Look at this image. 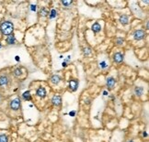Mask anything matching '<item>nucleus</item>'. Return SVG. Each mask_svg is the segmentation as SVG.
<instances>
[{
    "instance_id": "obj_1",
    "label": "nucleus",
    "mask_w": 149,
    "mask_h": 142,
    "mask_svg": "<svg viewBox=\"0 0 149 142\" xmlns=\"http://www.w3.org/2000/svg\"><path fill=\"white\" fill-rule=\"evenodd\" d=\"M0 30H1L3 35L9 36L10 34H12V32L14 30V25L10 21H4L0 25Z\"/></svg>"
},
{
    "instance_id": "obj_2",
    "label": "nucleus",
    "mask_w": 149,
    "mask_h": 142,
    "mask_svg": "<svg viewBox=\"0 0 149 142\" xmlns=\"http://www.w3.org/2000/svg\"><path fill=\"white\" fill-rule=\"evenodd\" d=\"M20 105H21V101L19 98H15L10 102V108L14 111L19 110L20 108Z\"/></svg>"
},
{
    "instance_id": "obj_3",
    "label": "nucleus",
    "mask_w": 149,
    "mask_h": 142,
    "mask_svg": "<svg viewBox=\"0 0 149 142\" xmlns=\"http://www.w3.org/2000/svg\"><path fill=\"white\" fill-rule=\"evenodd\" d=\"M145 37V32L143 29H138L134 32V39L135 41H141Z\"/></svg>"
},
{
    "instance_id": "obj_4",
    "label": "nucleus",
    "mask_w": 149,
    "mask_h": 142,
    "mask_svg": "<svg viewBox=\"0 0 149 142\" xmlns=\"http://www.w3.org/2000/svg\"><path fill=\"white\" fill-rule=\"evenodd\" d=\"M10 82V78L7 74L0 75V86H7Z\"/></svg>"
},
{
    "instance_id": "obj_5",
    "label": "nucleus",
    "mask_w": 149,
    "mask_h": 142,
    "mask_svg": "<svg viewBox=\"0 0 149 142\" xmlns=\"http://www.w3.org/2000/svg\"><path fill=\"white\" fill-rule=\"evenodd\" d=\"M52 105H55V106H60L62 105V98H61V96L58 95H54L52 98Z\"/></svg>"
},
{
    "instance_id": "obj_6",
    "label": "nucleus",
    "mask_w": 149,
    "mask_h": 142,
    "mask_svg": "<svg viewBox=\"0 0 149 142\" xmlns=\"http://www.w3.org/2000/svg\"><path fill=\"white\" fill-rule=\"evenodd\" d=\"M78 86V81L77 80H74V79H71L69 81V88L72 90L73 92L76 91Z\"/></svg>"
},
{
    "instance_id": "obj_7",
    "label": "nucleus",
    "mask_w": 149,
    "mask_h": 142,
    "mask_svg": "<svg viewBox=\"0 0 149 142\" xmlns=\"http://www.w3.org/2000/svg\"><path fill=\"white\" fill-rule=\"evenodd\" d=\"M36 95H37L40 98H44L45 96H46L47 93H46V90H45V88L44 87H39L37 89V92H36Z\"/></svg>"
},
{
    "instance_id": "obj_8",
    "label": "nucleus",
    "mask_w": 149,
    "mask_h": 142,
    "mask_svg": "<svg viewBox=\"0 0 149 142\" xmlns=\"http://www.w3.org/2000/svg\"><path fill=\"white\" fill-rule=\"evenodd\" d=\"M115 83H116V81L113 77H109L107 79V87L109 90L113 89V87L115 86Z\"/></svg>"
},
{
    "instance_id": "obj_9",
    "label": "nucleus",
    "mask_w": 149,
    "mask_h": 142,
    "mask_svg": "<svg viewBox=\"0 0 149 142\" xmlns=\"http://www.w3.org/2000/svg\"><path fill=\"white\" fill-rule=\"evenodd\" d=\"M123 57H124L123 54L121 52H120V51H118L113 56V60H114V61H116L117 63H120V62H121L123 61Z\"/></svg>"
},
{
    "instance_id": "obj_10",
    "label": "nucleus",
    "mask_w": 149,
    "mask_h": 142,
    "mask_svg": "<svg viewBox=\"0 0 149 142\" xmlns=\"http://www.w3.org/2000/svg\"><path fill=\"white\" fill-rule=\"evenodd\" d=\"M91 29H92V31L95 32V33H98L101 30V26H100V24L98 22H95L92 25V27H91Z\"/></svg>"
},
{
    "instance_id": "obj_11",
    "label": "nucleus",
    "mask_w": 149,
    "mask_h": 142,
    "mask_svg": "<svg viewBox=\"0 0 149 142\" xmlns=\"http://www.w3.org/2000/svg\"><path fill=\"white\" fill-rule=\"evenodd\" d=\"M120 22H121V24H122L123 26L127 25L128 22H129V18H128V16H127V15H121V17H120Z\"/></svg>"
},
{
    "instance_id": "obj_12",
    "label": "nucleus",
    "mask_w": 149,
    "mask_h": 142,
    "mask_svg": "<svg viewBox=\"0 0 149 142\" xmlns=\"http://www.w3.org/2000/svg\"><path fill=\"white\" fill-rule=\"evenodd\" d=\"M7 43L9 44V45H13L16 43V38L13 34H10L9 36L7 38Z\"/></svg>"
},
{
    "instance_id": "obj_13",
    "label": "nucleus",
    "mask_w": 149,
    "mask_h": 142,
    "mask_svg": "<svg viewBox=\"0 0 149 142\" xmlns=\"http://www.w3.org/2000/svg\"><path fill=\"white\" fill-rule=\"evenodd\" d=\"M61 81V77L59 75H57V74H54V75H52L51 77V82L52 83H53V84H58Z\"/></svg>"
},
{
    "instance_id": "obj_14",
    "label": "nucleus",
    "mask_w": 149,
    "mask_h": 142,
    "mask_svg": "<svg viewBox=\"0 0 149 142\" xmlns=\"http://www.w3.org/2000/svg\"><path fill=\"white\" fill-rule=\"evenodd\" d=\"M144 89L143 88V87H135L134 93H135L136 95L141 96L143 94H144Z\"/></svg>"
},
{
    "instance_id": "obj_15",
    "label": "nucleus",
    "mask_w": 149,
    "mask_h": 142,
    "mask_svg": "<svg viewBox=\"0 0 149 142\" xmlns=\"http://www.w3.org/2000/svg\"><path fill=\"white\" fill-rule=\"evenodd\" d=\"M40 15L42 16V17H46L49 15V9L47 8V7H42V8L40 9Z\"/></svg>"
},
{
    "instance_id": "obj_16",
    "label": "nucleus",
    "mask_w": 149,
    "mask_h": 142,
    "mask_svg": "<svg viewBox=\"0 0 149 142\" xmlns=\"http://www.w3.org/2000/svg\"><path fill=\"white\" fill-rule=\"evenodd\" d=\"M22 97H23L26 101H30L31 100V95H30V91L24 92L23 94H22Z\"/></svg>"
},
{
    "instance_id": "obj_17",
    "label": "nucleus",
    "mask_w": 149,
    "mask_h": 142,
    "mask_svg": "<svg viewBox=\"0 0 149 142\" xmlns=\"http://www.w3.org/2000/svg\"><path fill=\"white\" fill-rule=\"evenodd\" d=\"M14 75L16 76V77H19L21 74H22V70H21V68H17L14 70Z\"/></svg>"
},
{
    "instance_id": "obj_18",
    "label": "nucleus",
    "mask_w": 149,
    "mask_h": 142,
    "mask_svg": "<svg viewBox=\"0 0 149 142\" xmlns=\"http://www.w3.org/2000/svg\"><path fill=\"white\" fill-rule=\"evenodd\" d=\"M56 16H57V11H56L55 9H52L51 12H50V16H49L50 18L52 19V18H56Z\"/></svg>"
},
{
    "instance_id": "obj_19",
    "label": "nucleus",
    "mask_w": 149,
    "mask_h": 142,
    "mask_svg": "<svg viewBox=\"0 0 149 142\" xmlns=\"http://www.w3.org/2000/svg\"><path fill=\"white\" fill-rule=\"evenodd\" d=\"M0 142H8V137L6 135H0Z\"/></svg>"
},
{
    "instance_id": "obj_20",
    "label": "nucleus",
    "mask_w": 149,
    "mask_h": 142,
    "mask_svg": "<svg viewBox=\"0 0 149 142\" xmlns=\"http://www.w3.org/2000/svg\"><path fill=\"white\" fill-rule=\"evenodd\" d=\"M84 54L86 55V56H89V55L91 54V49H90V48H87V49H85Z\"/></svg>"
},
{
    "instance_id": "obj_21",
    "label": "nucleus",
    "mask_w": 149,
    "mask_h": 142,
    "mask_svg": "<svg viewBox=\"0 0 149 142\" xmlns=\"http://www.w3.org/2000/svg\"><path fill=\"white\" fill-rule=\"evenodd\" d=\"M108 66V64L106 63V61H100V63H99V67L101 69H105L106 67Z\"/></svg>"
},
{
    "instance_id": "obj_22",
    "label": "nucleus",
    "mask_w": 149,
    "mask_h": 142,
    "mask_svg": "<svg viewBox=\"0 0 149 142\" xmlns=\"http://www.w3.org/2000/svg\"><path fill=\"white\" fill-rule=\"evenodd\" d=\"M116 43L118 45H122L123 44V39L122 38H117Z\"/></svg>"
},
{
    "instance_id": "obj_23",
    "label": "nucleus",
    "mask_w": 149,
    "mask_h": 142,
    "mask_svg": "<svg viewBox=\"0 0 149 142\" xmlns=\"http://www.w3.org/2000/svg\"><path fill=\"white\" fill-rule=\"evenodd\" d=\"M72 3H73L72 1H68V2H67V1H62V4L65 5V7H68V6H70V5L72 4Z\"/></svg>"
},
{
    "instance_id": "obj_24",
    "label": "nucleus",
    "mask_w": 149,
    "mask_h": 142,
    "mask_svg": "<svg viewBox=\"0 0 149 142\" xmlns=\"http://www.w3.org/2000/svg\"><path fill=\"white\" fill-rule=\"evenodd\" d=\"M69 115L70 116H74L75 115V111H71V112H69Z\"/></svg>"
},
{
    "instance_id": "obj_25",
    "label": "nucleus",
    "mask_w": 149,
    "mask_h": 142,
    "mask_svg": "<svg viewBox=\"0 0 149 142\" xmlns=\"http://www.w3.org/2000/svg\"><path fill=\"white\" fill-rule=\"evenodd\" d=\"M30 7H31V10H32V11H36V6H35V5H31Z\"/></svg>"
},
{
    "instance_id": "obj_26",
    "label": "nucleus",
    "mask_w": 149,
    "mask_h": 142,
    "mask_svg": "<svg viewBox=\"0 0 149 142\" xmlns=\"http://www.w3.org/2000/svg\"><path fill=\"white\" fill-rule=\"evenodd\" d=\"M15 60H16L17 61H20V58H19V56H16V57H15Z\"/></svg>"
},
{
    "instance_id": "obj_27",
    "label": "nucleus",
    "mask_w": 149,
    "mask_h": 142,
    "mask_svg": "<svg viewBox=\"0 0 149 142\" xmlns=\"http://www.w3.org/2000/svg\"><path fill=\"white\" fill-rule=\"evenodd\" d=\"M62 65H63V67H66V65H67V63H66V62H65V61H64V62L62 63Z\"/></svg>"
},
{
    "instance_id": "obj_28",
    "label": "nucleus",
    "mask_w": 149,
    "mask_h": 142,
    "mask_svg": "<svg viewBox=\"0 0 149 142\" xmlns=\"http://www.w3.org/2000/svg\"><path fill=\"white\" fill-rule=\"evenodd\" d=\"M103 95H108V92L107 91H104V92H103Z\"/></svg>"
},
{
    "instance_id": "obj_29",
    "label": "nucleus",
    "mask_w": 149,
    "mask_h": 142,
    "mask_svg": "<svg viewBox=\"0 0 149 142\" xmlns=\"http://www.w3.org/2000/svg\"><path fill=\"white\" fill-rule=\"evenodd\" d=\"M143 136H144V137H147V133L144 132V133H143Z\"/></svg>"
},
{
    "instance_id": "obj_30",
    "label": "nucleus",
    "mask_w": 149,
    "mask_h": 142,
    "mask_svg": "<svg viewBox=\"0 0 149 142\" xmlns=\"http://www.w3.org/2000/svg\"><path fill=\"white\" fill-rule=\"evenodd\" d=\"M146 29H148V22H146Z\"/></svg>"
},
{
    "instance_id": "obj_31",
    "label": "nucleus",
    "mask_w": 149,
    "mask_h": 142,
    "mask_svg": "<svg viewBox=\"0 0 149 142\" xmlns=\"http://www.w3.org/2000/svg\"><path fill=\"white\" fill-rule=\"evenodd\" d=\"M127 142H134V141H133V140H129V141H127Z\"/></svg>"
},
{
    "instance_id": "obj_32",
    "label": "nucleus",
    "mask_w": 149,
    "mask_h": 142,
    "mask_svg": "<svg viewBox=\"0 0 149 142\" xmlns=\"http://www.w3.org/2000/svg\"><path fill=\"white\" fill-rule=\"evenodd\" d=\"M1 48H2V44H1V43H0V49H1Z\"/></svg>"
},
{
    "instance_id": "obj_33",
    "label": "nucleus",
    "mask_w": 149,
    "mask_h": 142,
    "mask_svg": "<svg viewBox=\"0 0 149 142\" xmlns=\"http://www.w3.org/2000/svg\"><path fill=\"white\" fill-rule=\"evenodd\" d=\"M0 100H1V97H0Z\"/></svg>"
}]
</instances>
